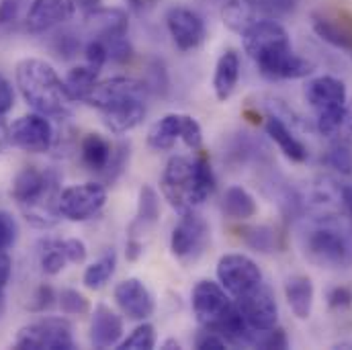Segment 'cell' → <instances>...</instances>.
<instances>
[{"mask_svg": "<svg viewBox=\"0 0 352 350\" xmlns=\"http://www.w3.org/2000/svg\"><path fill=\"white\" fill-rule=\"evenodd\" d=\"M182 121H184V115H180V113H170V115L162 117L160 121H156L152 125V129L148 131L150 148L158 150V152L173 150L182 135Z\"/></svg>", "mask_w": 352, "mask_h": 350, "instance_id": "4316f807", "label": "cell"}, {"mask_svg": "<svg viewBox=\"0 0 352 350\" xmlns=\"http://www.w3.org/2000/svg\"><path fill=\"white\" fill-rule=\"evenodd\" d=\"M10 142L29 154H43L54 144V127L41 113L19 117L10 125Z\"/></svg>", "mask_w": 352, "mask_h": 350, "instance_id": "8fae6325", "label": "cell"}, {"mask_svg": "<svg viewBox=\"0 0 352 350\" xmlns=\"http://www.w3.org/2000/svg\"><path fill=\"white\" fill-rule=\"evenodd\" d=\"M98 68H92L90 64L76 66L68 72L64 85L72 100H87V96L92 92V88L98 83Z\"/></svg>", "mask_w": 352, "mask_h": 350, "instance_id": "4dcf8cb0", "label": "cell"}, {"mask_svg": "<svg viewBox=\"0 0 352 350\" xmlns=\"http://www.w3.org/2000/svg\"><path fill=\"white\" fill-rule=\"evenodd\" d=\"M221 211L232 217V219H238V221H246L250 217L256 215L258 211V205L254 201V197L242 188V186H230L223 195V201H221Z\"/></svg>", "mask_w": 352, "mask_h": 350, "instance_id": "83f0119b", "label": "cell"}, {"mask_svg": "<svg viewBox=\"0 0 352 350\" xmlns=\"http://www.w3.org/2000/svg\"><path fill=\"white\" fill-rule=\"evenodd\" d=\"M80 50V39L72 33H62L56 37V52L60 58H72Z\"/></svg>", "mask_w": 352, "mask_h": 350, "instance_id": "f6af8a7d", "label": "cell"}, {"mask_svg": "<svg viewBox=\"0 0 352 350\" xmlns=\"http://www.w3.org/2000/svg\"><path fill=\"white\" fill-rule=\"evenodd\" d=\"M16 238H19V226L14 217L6 211H0V250H8L10 246H14Z\"/></svg>", "mask_w": 352, "mask_h": 350, "instance_id": "b9f144b4", "label": "cell"}, {"mask_svg": "<svg viewBox=\"0 0 352 350\" xmlns=\"http://www.w3.org/2000/svg\"><path fill=\"white\" fill-rule=\"evenodd\" d=\"M123 336V320L104 303L94 307L90 320V344L94 349H111Z\"/></svg>", "mask_w": 352, "mask_h": 350, "instance_id": "ffe728a7", "label": "cell"}, {"mask_svg": "<svg viewBox=\"0 0 352 350\" xmlns=\"http://www.w3.org/2000/svg\"><path fill=\"white\" fill-rule=\"evenodd\" d=\"M209 238H211L209 223L197 211L182 213L170 236L173 256L182 264L197 263L205 254L209 246Z\"/></svg>", "mask_w": 352, "mask_h": 350, "instance_id": "ba28073f", "label": "cell"}, {"mask_svg": "<svg viewBox=\"0 0 352 350\" xmlns=\"http://www.w3.org/2000/svg\"><path fill=\"white\" fill-rule=\"evenodd\" d=\"M102 41H104V45L109 50V60H113L117 64H123V62L131 60L133 50H131V43L127 41V35H115V37H107Z\"/></svg>", "mask_w": 352, "mask_h": 350, "instance_id": "ab89813d", "label": "cell"}, {"mask_svg": "<svg viewBox=\"0 0 352 350\" xmlns=\"http://www.w3.org/2000/svg\"><path fill=\"white\" fill-rule=\"evenodd\" d=\"M156 347V328L152 326V324H142V326H138L133 332H131V336H127L121 344H119V349L121 350H150Z\"/></svg>", "mask_w": 352, "mask_h": 350, "instance_id": "d590c367", "label": "cell"}, {"mask_svg": "<svg viewBox=\"0 0 352 350\" xmlns=\"http://www.w3.org/2000/svg\"><path fill=\"white\" fill-rule=\"evenodd\" d=\"M100 4H102V0H78V8H80V12H92V10H96V8H100Z\"/></svg>", "mask_w": 352, "mask_h": 350, "instance_id": "9f6ffc18", "label": "cell"}, {"mask_svg": "<svg viewBox=\"0 0 352 350\" xmlns=\"http://www.w3.org/2000/svg\"><path fill=\"white\" fill-rule=\"evenodd\" d=\"M195 347L199 350H226L228 349V340L223 336H219L217 332L205 330L197 336Z\"/></svg>", "mask_w": 352, "mask_h": 350, "instance_id": "bcb514c9", "label": "cell"}, {"mask_svg": "<svg viewBox=\"0 0 352 350\" xmlns=\"http://www.w3.org/2000/svg\"><path fill=\"white\" fill-rule=\"evenodd\" d=\"M285 297L297 320H307L314 307V283L305 274H293L285 281Z\"/></svg>", "mask_w": 352, "mask_h": 350, "instance_id": "d4e9b609", "label": "cell"}, {"mask_svg": "<svg viewBox=\"0 0 352 350\" xmlns=\"http://www.w3.org/2000/svg\"><path fill=\"white\" fill-rule=\"evenodd\" d=\"M238 80H240V56L234 50H226L219 56L213 74V90L217 100L226 102L234 94Z\"/></svg>", "mask_w": 352, "mask_h": 350, "instance_id": "cb8c5ba5", "label": "cell"}, {"mask_svg": "<svg viewBox=\"0 0 352 350\" xmlns=\"http://www.w3.org/2000/svg\"><path fill=\"white\" fill-rule=\"evenodd\" d=\"M144 254V242L140 240V238H131L129 236V240H127V250H125V256H127V261H138L140 256Z\"/></svg>", "mask_w": 352, "mask_h": 350, "instance_id": "db71d44e", "label": "cell"}, {"mask_svg": "<svg viewBox=\"0 0 352 350\" xmlns=\"http://www.w3.org/2000/svg\"><path fill=\"white\" fill-rule=\"evenodd\" d=\"M158 217H160V199H158V193L150 184H144L140 188L138 213H135V219L129 226V236L131 238H140L142 234H146L150 228H154L158 223Z\"/></svg>", "mask_w": 352, "mask_h": 350, "instance_id": "484cf974", "label": "cell"}, {"mask_svg": "<svg viewBox=\"0 0 352 350\" xmlns=\"http://www.w3.org/2000/svg\"><path fill=\"white\" fill-rule=\"evenodd\" d=\"M180 140L184 142V146L188 150H201V144H203V131H201V125L195 117L190 115H184V121H182V135Z\"/></svg>", "mask_w": 352, "mask_h": 350, "instance_id": "60d3db41", "label": "cell"}, {"mask_svg": "<svg viewBox=\"0 0 352 350\" xmlns=\"http://www.w3.org/2000/svg\"><path fill=\"white\" fill-rule=\"evenodd\" d=\"M305 98L316 111H326L332 107L346 105V87L334 76H320L307 83Z\"/></svg>", "mask_w": 352, "mask_h": 350, "instance_id": "44dd1931", "label": "cell"}, {"mask_svg": "<svg viewBox=\"0 0 352 350\" xmlns=\"http://www.w3.org/2000/svg\"><path fill=\"white\" fill-rule=\"evenodd\" d=\"M129 164V144L121 142L117 146H113V154H111V160L107 164V168L102 171V176H104V182L113 184L119 176L125 173Z\"/></svg>", "mask_w": 352, "mask_h": 350, "instance_id": "e575fe53", "label": "cell"}, {"mask_svg": "<svg viewBox=\"0 0 352 350\" xmlns=\"http://www.w3.org/2000/svg\"><path fill=\"white\" fill-rule=\"evenodd\" d=\"M27 0H0V27L14 23Z\"/></svg>", "mask_w": 352, "mask_h": 350, "instance_id": "c3c4849f", "label": "cell"}, {"mask_svg": "<svg viewBox=\"0 0 352 350\" xmlns=\"http://www.w3.org/2000/svg\"><path fill=\"white\" fill-rule=\"evenodd\" d=\"M328 305L332 309H346L352 305V291L349 287H334L328 293Z\"/></svg>", "mask_w": 352, "mask_h": 350, "instance_id": "681fc988", "label": "cell"}, {"mask_svg": "<svg viewBox=\"0 0 352 350\" xmlns=\"http://www.w3.org/2000/svg\"><path fill=\"white\" fill-rule=\"evenodd\" d=\"M258 2L268 10V14L272 19L283 17V14H287V12H291L295 8V0H258Z\"/></svg>", "mask_w": 352, "mask_h": 350, "instance_id": "f907efd6", "label": "cell"}, {"mask_svg": "<svg viewBox=\"0 0 352 350\" xmlns=\"http://www.w3.org/2000/svg\"><path fill=\"white\" fill-rule=\"evenodd\" d=\"M54 299H56L54 289H52L50 285H41V287L35 291V295H33V299H31V303H29V309L35 311V314H43L45 309H50V307L54 305Z\"/></svg>", "mask_w": 352, "mask_h": 350, "instance_id": "ee69618b", "label": "cell"}, {"mask_svg": "<svg viewBox=\"0 0 352 350\" xmlns=\"http://www.w3.org/2000/svg\"><path fill=\"white\" fill-rule=\"evenodd\" d=\"M14 105V92H12V87L10 83L0 76V117H4Z\"/></svg>", "mask_w": 352, "mask_h": 350, "instance_id": "816d5d0a", "label": "cell"}, {"mask_svg": "<svg viewBox=\"0 0 352 350\" xmlns=\"http://www.w3.org/2000/svg\"><path fill=\"white\" fill-rule=\"evenodd\" d=\"M85 17H87V25L90 27L92 35L98 39L127 35L129 21H127V12L121 8H96Z\"/></svg>", "mask_w": 352, "mask_h": 350, "instance_id": "603a6c76", "label": "cell"}, {"mask_svg": "<svg viewBox=\"0 0 352 350\" xmlns=\"http://www.w3.org/2000/svg\"><path fill=\"white\" fill-rule=\"evenodd\" d=\"M303 256L322 268H351L352 223L338 217H316L301 228Z\"/></svg>", "mask_w": 352, "mask_h": 350, "instance_id": "5b68a950", "label": "cell"}, {"mask_svg": "<svg viewBox=\"0 0 352 350\" xmlns=\"http://www.w3.org/2000/svg\"><path fill=\"white\" fill-rule=\"evenodd\" d=\"M166 27L180 52L197 50L207 37L203 19L186 6H173L166 12Z\"/></svg>", "mask_w": 352, "mask_h": 350, "instance_id": "5bb4252c", "label": "cell"}, {"mask_svg": "<svg viewBox=\"0 0 352 350\" xmlns=\"http://www.w3.org/2000/svg\"><path fill=\"white\" fill-rule=\"evenodd\" d=\"M236 307L242 314L244 322L252 330H268L276 326L278 320V307L274 301L272 291L266 285H258L256 289L236 297Z\"/></svg>", "mask_w": 352, "mask_h": 350, "instance_id": "7c38bea8", "label": "cell"}, {"mask_svg": "<svg viewBox=\"0 0 352 350\" xmlns=\"http://www.w3.org/2000/svg\"><path fill=\"white\" fill-rule=\"evenodd\" d=\"M64 252H66V259L68 263L72 264H82L87 261V244L78 238H68L64 240Z\"/></svg>", "mask_w": 352, "mask_h": 350, "instance_id": "7dc6e473", "label": "cell"}, {"mask_svg": "<svg viewBox=\"0 0 352 350\" xmlns=\"http://www.w3.org/2000/svg\"><path fill=\"white\" fill-rule=\"evenodd\" d=\"M238 234V238L252 250L256 252H263V254H270V252H276L280 248V242H278V234L274 228H268V226H242V228H236L234 230Z\"/></svg>", "mask_w": 352, "mask_h": 350, "instance_id": "f546056e", "label": "cell"}, {"mask_svg": "<svg viewBox=\"0 0 352 350\" xmlns=\"http://www.w3.org/2000/svg\"><path fill=\"white\" fill-rule=\"evenodd\" d=\"M217 278L221 287L234 297H240L264 283L258 264L244 254L221 256L217 263Z\"/></svg>", "mask_w": 352, "mask_h": 350, "instance_id": "30bf717a", "label": "cell"}, {"mask_svg": "<svg viewBox=\"0 0 352 350\" xmlns=\"http://www.w3.org/2000/svg\"><path fill=\"white\" fill-rule=\"evenodd\" d=\"M346 121V105L344 107H332L326 111H318V131L324 135H334Z\"/></svg>", "mask_w": 352, "mask_h": 350, "instance_id": "8d00e7d4", "label": "cell"}, {"mask_svg": "<svg viewBox=\"0 0 352 350\" xmlns=\"http://www.w3.org/2000/svg\"><path fill=\"white\" fill-rule=\"evenodd\" d=\"M264 129H266L268 138L278 146V150L291 162H305L307 160V148L293 135V131L289 129V125L280 117L268 115L264 121Z\"/></svg>", "mask_w": 352, "mask_h": 350, "instance_id": "7402d4cb", "label": "cell"}, {"mask_svg": "<svg viewBox=\"0 0 352 350\" xmlns=\"http://www.w3.org/2000/svg\"><path fill=\"white\" fill-rule=\"evenodd\" d=\"M74 334L66 318H41L16 332L14 349L21 350H72Z\"/></svg>", "mask_w": 352, "mask_h": 350, "instance_id": "52a82bcc", "label": "cell"}, {"mask_svg": "<svg viewBox=\"0 0 352 350\" xmlns=\"http://www.w3.org/2000/svg\"><path fill=\"white\" fill-rule=\"evenodd\" d=\"M311 27L326 43L352 52V14L344 8H328L311 14Z\"/></svg>", "mask_w": 352, "mask_h": 350, "instance_id": "9a60e30c", "label": "cell"}, {"mask_svg": "<svg viewBox=\"0 0 352 350\" xmlns=\"http://www.w3.org/2000/svg\"><path fill=\"white\" fill-rule=\"evenodd\" d=\"M10 144H12V142H10V127H8L6 121L0 117V154H4L6 148H8Z\"/></svg>", "mask_w": 352, "mask_h": 350, "instance_id": "11a10c76", "label": "cell"}, {"mask_svg": "<svg viewBox=\"0 0 352 350\" xmlns=\"http://www.w3.org/2000/svg\"><path fill=\"white\" fill-rule=\"evenodd\" d=\"M113 295H115V301L121 307V311L131 320H148L156 309L150 289L140 278L121 281L115 287Z\"/></svg>", "mask_w": 352, "mask_h": 350, "instance_id": "e0dca14e", "label": "cell"}, {"mask_svg": "<svg viewBox=\"0 0 352 350\" xmlns=\"http://www.w3.org/2000/svg\"><path fill=\"white\" fill-rule=\"evenodd\" d=\"M41 250V268L45 274H60L66 268V252H64V240H45Z\"/></svg>", "mask_w": 352, "mask_h": 350, "instance_id": "836d02e7", "label": "cell"}, {"mask_svg": "<svg viewBox=\"0 0 352 350\" xmlns=\"http://www.w3.org/2000/svg\"><path fill=\"white\" fill-rule=\"evenodd\" d=\"M85 56H87V64H90L92 68H98V70L109 62V50H107L104 41L98 37H92L88 41L85 47Z\"/></svg>", "mask_w": 352, "mask_h": 350, "instance_id": "7bdbcfd3", "label": "cell"}, {"mask_svg": "<svg viewBox=\"0 0 352 350\" xmlns=\"http://www.w3.org/2000/svg\"><path fill=\"white\" fill-rule=\"evenodd\" d=\"M62 180L56 171H39L37 166H25L12 180L10 195L25 219L41 230L54 228L62 215L58 211Z\"/></svg>", "mask_w": 352, "mask_h": 350, "instance_id": "3957f363", "label": "cell"}, {"mask_svg": "<svg viewBox=\"0 0 352 350\" xmlns=\"http://www.w3.org/2000/svg\"><path fill=\"white\" fill-rule=\"evenodd\" d=\"M342 203H344V207L349 211V221L352 223V184L342 188Z\"/></svg>", "mask_w": 352, "mask_h": 350, "instance_id": "6f0895ef", "label": "cell"}, {"mask_svg": "<svg viewBox=\"0 0 352 350\" xmlns=\"http://www.w3.org/2000/svg\"><path fill=\"white\" fill-rule=\"evenodd\" d=\"M78 10V0H33L27 10L25 25L29 33H47L68 23Z\"/></svg>", "mask_w": 352, "mask_h": 350, "instance_id": "4fadbf2b", "label": "cell"}, {"mask_svg": "<svg viewBox=\"0 0 352 350\" xmlns=\"http://www.w3.org/2000/svg\"><path fill=\"white\" fill-rule=\"evenodd\" d=\"M107 203V188L100 182L68 186L60 193L58 211L68 221H87L100 213Z\"/></svg>", "mask_w": 352, "mask_h": 350, "instance_id": "9c48e42d", "label": "cell"}, {"mask_svg": "<svg viewBox=\"0 0 352 350\" xmlns=\"http://www.w3.org/2000/svg\"><path fill=\"white\" fill-rule=\"evenodd\" d=\"M16 87L23 98L35 113L52 119H66L72 115V98L64 80L58 76L52 64L39 58H25L14 70Z\"/></svg>", "mask_w": 352, "mask_h": 350, "instance_id": "7a4b0ae2", "label": "cell"}, {"mask_svg": "<svg viewBox=\"0 0 352 350\" xmlns=\"http://www.w3.org/2000/svg\"><path fill=\"white\" fill-rule=\"evenodd\" d=\"M58 303L68 316H85L90 311V301L76 289H62V293L58 295Z\"/></svg>", "mask_w": 352, "mask_h": 350, "instance_id": "74e56055", "label": "cell"}, {"mask_svg": "<svg viewBox=\"0 0 352 350\" xmlns=\"http://www.w3.org/2000/svg\"><path fill=\"white\" fill-rule=\"evenodd\" d=\"M246 347L264 350H285L289 347V340H287L285 330L274 326V328H268V330H250Z\"/></svg>", "mask_w": 352, "mask_h": 350, "instance_id": "d6a6232c", "label": "cell"}, {"mask_svg": "<svg viewBox=\"0 0 352 350\" xmlns=\"http://www.w3.org/2000/svg\"><path fill=\"white\" fill-rule=\"evenodd\" d=\"M146 96H148V85H144L142 80H135V78L117 76V78L96 83V87L92 88V92L88 94L85 102L102 111L115 102H121L127 98H146Z\"/></svg>", "mask_w": 352, "mask_h": 350, "instance_id": "2e32d148", "label": "cell"}, {"mask_svg": "<svg viewBox=\"0 0 352 350\" xmlns=\"http://www.w3.org/2000/svg\"><path fill=\"white\" fill-rule=\"evenodd\" d=\"M242 41L248 58L266 80H295L314 72V64L293 52L287 29L274 19L252 25L242 33Z\"/></svg>", "mask_w": 352, "mask_h": 350, "instance_id": "6da1fadb", "label": "cell"}, {"mask_svg": "<svg viewBox=\"0 0 352 350\" xmlns=\"http://www.w3.org/2000/svg\"><path fill=\"white\" fill-rule=\"evenodd\" d=\"M160 188L168 205L182 213L197 211L213 193L215 176L205 158L190 160L184 156H175L168 160L162 178Z\"/></svg>", "mask_w": 352, "mask_h": 350, "instance_id": "277c9868", "label": "cell"}, {"mask_svg": "<svg viewBox=\"0 0 352 350\" xmlns=\"http://www.w3.org/2000/svg\"><path fill=\"white\" fill-rule=\"evenodd\" d=\"M162 347H164V349H180V344H178L176 340H166Z\"/></svg>", "mask_w": 352, "mask_h": 350, "instance_id": "680465c9", "label": "cell"}, {"mask_svg": "<svg viewBox=\"0 0 352 350\" xmlns=\"http://www.w3.org/2000/svg\"><path fill=\"white\" fill-rule=\"evenodd\" d=\"M102 123L113 133H127L135 129L146 117V98H127L100 111Z\"/></svg>", "mask_w": 352, "mask_h": 350, "instance_id": "d6986e66", "label": "cell"}, {"mask_svg": "<svg viewBox=\"0 0 352 350\" xmlns=\"http://www.w3.org/2000/svg\"><path fill=\"white\" fill-rule=\"evenodd\" d=\"M115 268H117V254H115V250L111 248V250H107L96 263H92L90 266H87L85 276H82L85 287L92 289V291L102 289V287L111 281V276L115 274Z\"/></svg>", "mask_w": 352, "mask_h": 350, "instance_id": "1f68e13d", "label": "cell"}, {"mask_svg": "<svg viewBox=\"0 0 352 350\" xmlns=\"http://www.w3.org/2000/svg\"><path fill=\"white\" fill-rule=\"evenodd\" d=\"M111 154H113V146L100 133H87L80 142L82 162L94 173H102L107 168Z\"/></svg>", "mask_w": 352, "mask_h": 350, "instance_id": "f1b7e54d", "label": "cell"}, {"mask_svg": "<svg viewBox=\"0 0 352 350\" xmlns=\"http://www.w3.org/2000/svg\"><path fill=\"white\" fill-rule=\"evenodd\" d=\"M192 311L205 330L217 332L230 344H246L252 328L244 322L236 303L226 295L221 285L213 281H199L192 289Z\"/></svg>", "mask_w": 352, "mask_h": 350, "instance_id": "8992f818", "label": "cell"}, {"mask_svg": "<svg viewBox=\"0 0 352 350\" xmlns=\"http://www.w3.org/2000/svg\"><path fill=\"white\" fill-rule=\"evenodd\" d=\"M324 162H326L330 168H334V171H338V173H342V175H351L352 150L346 146V144H344V142L334 144V146L328 150V154H326Z\"/></svg>", "mask_w": 352, "mask_h": 350, "instance_id": "f35d334b", "label": "cell"}, {"mask_svg": "<svg viewBox=\"0 0 352 350\" xmlns=\"http://www.w3.org/2000/svg\"><path fill=\"white\" fill-rule=\"evenodd\" d=\"M264 19H272V17L258 0H226L221 6L223 25L240 35Z\"/></svg>", "mask_w": 352, "mask_h": 350, "instance_id": "ac0fdd59", "label": "cell"}, {"mask_svg": "<svg viewBox=\"0 0 352 350\" xmlns=\"http://www.w3.org/2000/svg\"><path fill=\"white\" fill-rule=\"evenodd\" d=\"M10 270H12V261L6 254V250H0V291H4L8 278H10Z\"/></svg>", "mask_w": 352, "mask_h": 350, "instance_id": "f5cc1de1", "label": "cell"}]
</instances>
